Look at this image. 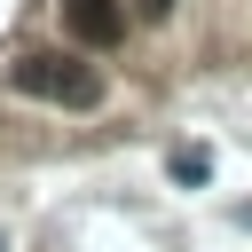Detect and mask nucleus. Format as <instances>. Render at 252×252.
<instances>
[{"label": "nucleus", "instance_id": "obj_1", "mask_svg": "<svg viewBox=\"0 0 252 252\" xmlns=\"http://www.w3.org/2000/svg\"><path fill=\"white\" fill-rule=\"evenodd\" d=\"M8 87H16V94H39V102H63V110H87V102L102 94L94 63H71V55H47V47L16 55V63H8Z\"/></svg>", "mask_w": 252, "mask_h": 252}, {"label": "nucleus", "instance_id": "obj_2", "mask_svg": "<svg viewBox=\"0 0 252 252\" xmlns=\"http://www.w3.org/2000/svg\"><path fill=\"white\" fill-rule=\"evenodd\" d=\"M63 24H71L87 47H118V39H126V8H118V0H63Z\"/></svg>", "mask_w": 252, "mask_h": 252}, {"label": "nucleus", "instance_id": "obj_3", "mask_svg": "<svg viewBox=\"0 0 252 252\" xmlns=\"http://www.w3.org/2000/svg\"><path fill=\"white\" fill-rule=\"evenodd\" d=\"M205 173H213V158H205L197 142H189V150H173V181H189V189H197Z\"/></svg>", "mask_w": 252, "mask_h": 252}, {"label": "nucleus", "instance_id": "obj_4", "mask_svg": "<svg viewBox=\"0 0 252 252\" xmlns=\"http://www.w3.org/2000/svg\"><path fill=\"white\" fill-rule=\"evenodd\" d=\"M236 220H244V228H252V205H236Z\"/></svg>", "mask_w": 252, "mask_h": 252}, {"label": "nucleus", "instance_id": "obj_5", "mask_svg": "<svg viewBox=\"0 0 252 252\" xmlns=\"http://www.w3.org/2000/svg\"><path fill=\"white\" fill-rule=\"evenodd\" d=\"M142 8H150V16H158V8H173V0H142Z\"/></svg>", "mask_w": 252, "mask_h": 252}, {"label": "nucleus", "instance_id": "obj_6", "mask_svg": "<svg viewBox=\"0 0 252 252\" xmlns=\"http://www.w3.org/2000/svg\"><path fill=\"white\" fill-rule=\"evenodd\" d=\"M0 252H8V236H0Z\"/></svg>", "mask_w": 252, "mask_h": 252}]
</instances>
